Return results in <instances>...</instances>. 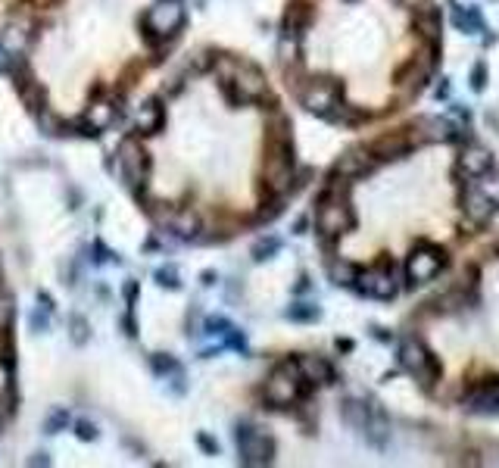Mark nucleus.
<instances>
[{"label":"nucleus","instance_id":"36","mask_svg":"<svg viewBox=\"0 0 499 468\" xmlns=\"http://www.w3.org/2000/svg\"><path fill=\"white\" fill-rule=\"evenodd\" d=\"M281 213H284V197H271V200L259 209V222H271V218L281 216Z\"/></svg>","mask_w":499,"mask_h":468},{"label":"nucleus","instance_id":"27","mask_svg":"<svg viewBox=\"0 0 499 468\" xmlns=\"http://www.w3.org/2000/svg\"><path fill=\"white\" fill-rule=\"evenodd\" d=\"M412 378H415V381H418V384L425 387V390H434V387L443 381V362H440V359H437V356L431 353V359H427V362H425V369H418L415 374H412Z\"/></svg>","mask_w":499,"mask_h":468},{"label":"nucleus","instance_id":"33","mask_svg":"<svg viewBox=\"0 0 499 468\" xmlns=\"http://www.w3.org/2000/svg\"><path fill=\"white\" fill-rule=\"evenodd\" d=\"M156 281H159L162 287H178L181 284V275H178L175 265H159V269H156Z\"/></svg>","mask_w":499,"mask_h":468},{"label":"nucleus","instance_id":"2","mask_svg":"<svg viewBox=\"0 0 499 468\" xmlns=\"http://www.w3.org/2000/svg\"><path fill=\"white\" fill-rule=\"evenodd\" d=\"M262 191L269 194V197H287L291 191H296L293 144H281V140H269V144H265Z\"/></svg>","mask_w":499,"mask_h":468},{"label":"nucleus","instance_id":"13","mask_svg":"<svg viewBox=\"0 0 499 468\" xmlns=\"http://www.w3.org/2000/svg\"><path fill=\"white\" fill-rule=\"evenodd\" d=\"M116 113H119V104H116L109 94H94L88 109H84V125H88L94 135H97V131H103V128L113 125Z\"/></svg>","mask_w":499,"mask_h":468},{"label":"nucleus","instance_id":"30","mask_svg":"<svg viewBox=\"0 0 499 468\" xmlns=\"http://www.w3.org/2000/svg\"><path fill=\"white\" fill-rule=\"evenodd\" d=\"M10 396H13V359L0 356V403L6 406Z\"/></svg>","mask_w":499,"mask_h":468},{"label":"nucleus","instance_id":"24","mask_svg":"<svg viewBox=\"0 0 499 468\" xmlns=\"http://www.w3.org/2000/svg\"><path fill=\"white\" fill-rule=\"evenodd\" d=\"M452 26L459 31H468V35H478V31H483L481 10L478 6H456V10H452Z\"/></svg>","mask_w":499,"mask_h":468},{"label":"nucleus","instance_id":"32","mask_svg":"<svg viewBox=\"0 0 499 468\" xmlns=\"http://www.w3.org/2000/svg\"><path fill=\"white\" fill-rule=\"evenodd\" d=\"M278 247H281L278 238H262V240H256V244H253V260H256V262L271 260V256L278 253Z\"/></svg>","mask_w":499,"mask_h":468},{"label":"nucleus","instance_id":"26","mask_svg":"<svg viewBox=\"0 0 499 468\" xmlns=\"http://www.w3.org/2000/svg\"><path fill=\"white\" fill-rule=\"evenodd\" d=\"M16 88H19V94H22V100H26V106H28V109H35V113L47 109V91L35 82V78H28V82L16 84Z\"/></svg>","mask_w":499,"mask_h":468},{"label":"nucleus","instance_id":"3","mask_svg":"<svg viewBox=\"0 0 499 468\" xmlns=\"http://www.w3.org/2000/svg\"><path fill=\"white\" fill-rule=\"evenodd\" d=\"M449 256L443 247L431 244V240H418L412 247V253L405 256V284L415 287V284H425V281H434L447 269Z\"/></svg>","mask_w":499,"mask_h":468},{"label":"nucleus","instance_id":"22","mask_svg":"<svg viewBox=\"0 0 499 468\" xmlns=\"http://www.w3.org/2000/svg\"><path fill=\"white\" fill-rule=\"evenodd\" d=\"M169 228H172V234H175V238L194 240V238H200L203 225H200V216L194 213V209H178V213L169 218Z\"/></svg>","mask_w":499,"mask_h":468},{"label":"nucleus","instance_id":"31","mask_svg":"<svg viewBox=\"0 0 499 468\" xmlns=\"http://www.w3.org/2000/svg\"><path fill=\"white\" fill-rule=\"evenodd\" d=\"M13 316H16V306H13V296L0 291V338L13 328Z\"/></svg>","mask_w":499,"mask_h":468},{"label":"nucleus","instance_id":"6","mask_svg":"<svg viewBox=\"0 0 499 468\" xmlns=\"http://www.w3.org/2000/svg\"><path fill=\"white\" fill-rule=\"evenodd\" d=\"M340 100H343V82L327 78V75L325 78H309L300 91V104L306 106L309 113L322 116V119H327V113H331Z\"/></svg>","mask_w":499,"mask_h":468},{"label":"nucleus","instance_id":"12","mask_svg":"<svg viewBox=\"0 0 499 468\" xmlns=\"http://www.w3.org/2000/svg\"><path fill=\"white\" fill-rule=\"evenodd\" d=\"M378 169V160L365 150V147H353V150H343L340 160L331 166L334 178H347V182H356V178H365Z\"/></svg>","mask_w":499,"mask_h":468},{"label":"nucleus","instance_id":"25","mask_svg":"<svg viewBox=\"0 0 499 468\" xmlns=\"http://www.w3.org/2000/svg\"><path fill=\"white\" fill-rule=\"evenodd\" d=\"M340 412H343V418H347V425H353L356 431H365V425H369V412H371V406H365L362 400H347L340 406Z\"/></svg>","mask_w":499,"mask_h":468},{"label":"nucleus","instance_id":"18","mask_svg":"<svg viewBox=\"0 0 499 468\" xmlns=\"http://www.w3.org/2000/svg\"><path fill=\"white\" fill-rule=\"evenodd\" d=\"M396 359L409 374H415L418 369H425V362L431 359V350L425 347V340L415 338V334H405L400 340V350H396Z\"/></svg>","mask_w":499,"mask_h":468},{"label":"nucleus","instance_id":"21","mask_svg":"<svg viewBox=\"0 0 499 468\" xmlns=\"http://www.w3.org/2000/svg\"><path fill=\"white\" fill-rule=\"evenodd\" d=\"M309 22H312L309 0H291V4H287V13H284V35L300 38V31L306 28Z\"/></svg>","mask_w":499,"mask_h":468},{"label":"nucleus","instance_id":"17","mask_svg":"<svg viewBox=\"0 0 499 468\" xmlns=\"http://www.w3.org/2000/svg\"><path fill=\"white\" fill-rule=\"evenodd\" d=\"M490 169H493V156H490L487 147L468 144L465 150L459 153V172H462L465 178H483Z\"/></svg>","mask_w":499,"mask_h":468},{"label":"nucleus","instance_id":"48","mask_svg":"<svg viewBox=\"0 0 499 468\" xmlns=\"http://www.w3.org/2000/svg\"><path fill=\"white\" fill-rule=\"evenodd\" d=\"M306 225H309V218H300V222H296V234L306 231Z\"/></svg>","mask_w":499,"mask_h":468},{"label":"nucleus","instance_id":"8","mask_svg":"<svg viewBox=\"0 0 499 468\" xmlns=\"http://www.w3.org/2000/svg\"><path fill=\"white\" fill-rule=\"evenodd\" d=\"M225 94L234 104H256V100L269 97V82L253 62H237V72H234L231 84H225Z\"/></svg>","mask_w":499,"mask_h":468},{"label":"nucleus","instance_id":"1","mask_svg":"<svg viewBox=\"0 0 499 468\" xmlns=\"http://www.w3.org/2000/svg\"><path fill=\"white\" fill-rule=\"evenodd\" d=\"M315 390L312 381L303 378L300 362L296 359H281V362L271 369V374L265 378L262 387V400L271 406V409H287L296 400H306V396Z\"/></svg>","mask_w":499,"mask_h":468},{"label":"nucleus","instance_id":"29","mask_svg":"<svg viewBox=\"0 0 499 468\" xmlns=\"http://www.w3.org/2000/svg\"><path fill=\"white\" fill-rule=\"evenodd\" d=\"M284 316L291 318V322H315V318L322 316V309H318L315 303H293Z\"/></svg>","mask_w":499,"mask_h":468},{"label":"nucleus","instance_id":"16","mask_svg":"<svg viewBox=\"0 0 499 468\" xmlns=\"http://www.w3.org/2000/svg\"><path fill=\"white\" fill-rule=\"evenodd\" d=\"M412 28L421 35V41H440V28H443V16L440 6H434L431 0L412 10Z\"/></svg>","mask_w":499,"mask_h":468},{"label":"nucleus","instance_id":"20","mask_svg":"<svg viewBox=\"0 0 499 468\" xmlns=\"http://www.w3.org/2000/svg\"><path fill=\"white\" fill-rule=\"evenodd\" d=\"M300 372L312 384H334V365L325 356H300Z\"/></svg>","mask_w":499,"mask_h":468},{"label":"nucleus","instance_id":"41","mask_svg":"<svg viewBox=\"0 0 499 468\" xmlns=\"http://www.w3.org/2000/svg\"><path fill=\"white\" fill-rule=\"evenodd\" d=\"M228 347H234V350H247V340H244V334L237 331V328H228Z\"/></svg>","mask_w":499,"mask_h":468},{"label":"nucleus","instance_id":"42","mask_svg":"<svg viewBox=\"0 0 499 468\" xmlns=\"http://www.w3.org/2000/svg\"><path fill=\"white\" fill-rule=\"evenodd\" d=\"M197 443H200V447L206 450V452H213V456L218 452V443H215V440H213V437H209V434H200V437H197Z\"/></svg>","mask_w":499,"mask_h":468},{"label":"nucleus","instance_id":"10","mask_svg":"<svg viewBox=\"0 0 499 468\" xmlns=\"http://www.w3.org/2000/svg\"><path fill=\"white\" fill-rule=\"evenodd\" d=\"M415 144H421V138L409 135V128H400V131H384V135L369 140L365 150H369L378 162H390V160H403V156L409 153Z\"/></svg>","mask_w":499,"mask_h":468},{"label":"nucleus","instance_id":"37","mask_svg":"<svg viewBox=\"0 0 499 468\" xmlns=\"http://www.w3.org/2000/svg\"><path fill=\"white\" fill-rule=\"evenodd\" d=\"M471 88L474 91L487 88V66H483V62H474V69H471Z\"/></svg>","mask_w":499,"mask_h":468},{"label":"nucleus","instance_id":"39","mask_svg":"<svg viewBox=\"0 0 499 468\" xmlns=\"http://www.w3.org/2000/svg\"><path fill=\"white\" fill-rule=\"evenodd\" d=\"M75 434L82 437V440H97V428H94L91 421H75Z\"/></svg>","mask_w":499,"mask_h":468},{"label":"nucleus","instance_id":"4","mask_svg":"<svg viewBox=\"0 0 499 468\" xmlns=\"http://www.w3.org/2000/svg\"><path fill=\"white\" fill-rule=\"evenodd\" d=\"M362 294L374 296V300H393L400 294V284H396V265L387 253L378 256V262L369 265V269H359L356 284Z\"/></svg>","mask_w":499,"mask_h":468},{"label":"nucleus","instance_id":"51","mask_svg":"<svg viewBox=\"0 0 499 468\" xmlns=\"http://www.w3.org/2000/svg\"><path fill=\"white\" fill-rule=\"evenodd\" d=\"M0 69H4V53H0Z\"/></svg>","mask_w":499,"mask_h":468},{"label":"nucleus","instance_id":"15","mask_svg":"<svg viewBox=\"0 0 499 468\" xmlns=\"http://www.w3.org/2000/svg\"><path fill=\"white\" fill-rule=\"evenodd\" d=\"M493 209H496V200L490 194L478 191V187H468L462 194V213L471 225H487L493 218Z\"/></svg>","mask_w":499,"mask_h":468},{"label":"nucleus","instance_id":"49","mask_svg":"<svg viewBox=\"0 0 499 468\" xmlns=\"http://www.w3.org/2000/svg\"><path fill=\"white\" fill-rule=\"evenodd\" d=\"M337 350H353V340H337Z\"/></svg>","mask_w":499,"mask_h":468},{"label":"nucleus","instance_id":"7","mask_svg":"<svg viewBox=\"0 0 499 468\" xmlns=\"http://www.w3.org/2000/svg\"><path fill=\"white\" fill-rule=\"evenodd\" d=\"M119 172H122L125 184H128L135 194L144 191L147 178H150V156H147V150L140 147V140L125 138L119 144Z\"/></svg>","mask_w":499,"mask_h":468},{"label":"nucleus","instance_id":"34","mask_svg":"<svg viewBox=\"0 0 499 468\" xmlns=\"http://www.w3.org/2000/svg\"><path fill=\"white\" fill-rule=\"evenodd\" d=\"M150 369L156 374H169V372H175L178 369V362H175V356H169V353H156L150 359Z\"/></svg>","mask_w":499,"mask_h":468},{"label":"nucleus","instance_id":"14","mask_svg":"<svg viewBox=\"0 0 499 468\" xmlns=\"http://www.w3.org/2000/svg\"><path fill=\"white\" fill-rule=\"evenodd\" d=\"M412 128H415V135L421 138V144L425 140H431V144H447V140H456V125L449 119H440V116H418L415 122H412Z\"/></svg>","mask_w":499,"mask_h":468},{"label":"nucleus","instance_id":"53","mask_svg":"<svg viewBox=\"0 0 499 468\" xmlns=\"http://www.w3.org/2000/svg\"><path fill=\"white\" fill-rule=\"evenodd\" d=\"M496 253H499V244H496Z\"/></svg>","mask_w":499,"mask_h":468},{"label":"nucleus","instance_id":"52","mask_svg":"<svg viewBox=\"0 0 499 468\" xmlns=\"http://www.w3.org/2000/svg\"><path fill=\"white\" fill-rule=\"evenodd\" d=\"M0 281H4V269H0Z\"/></svg>","mask_w":499,"mask_h":468},{"label":"nucleus","instance_id":"28","mask_svg":"<svg viewBox=\"0 0 499 468\" xmlns=\"http://www.w3.org/2000/svg\"><path fill=\"white\" fill-rule=\"evenodd\" d=\"M327 275H331L334 284H347V287H353V284H356L359 269H356L353 262H347V260H334V262H327Z\"/></svg>","mask_w":499,"mask_h":468},{"label":"nucleus","instance_id":"23","mask_svg":"<svg viewBox=\"0 0 499 468\" xmlns=\"http://www.w3.org/2000/svg\"><path fill=\"white\" fill-rule=\"evenodd\" d=\"M369 440L374 443V447H384L387 443V434H390V421L384 416V409H381L378 403H371V412H369V425H365L362 431Z\"/></svg>","mask_w":499,"mask_h":468},{"label":"nucleus","instance_id":"47","mask_svg":"<svg viewBox=\"0 0 499 468\" xmlns=\"http://www.w3.org/2000/svg\"><path fill=\"white\" fill-rule=\"evenodd\" d=\"M215 281V272H203V284H213Z\"/></svg>","mask_w":499,"mask_h":468},{"label":"nucleus","instance_id":"35","mask_svg":"<svg viewBox=\"0 0 499 468\" xmlns=\"http://www.w3.org/2000/svg\"><path fill=\"white\" fill-rule=\"evenodd\" d=\"M66 425H69V412H66V409H57V412H50V416H47L44 431H47V434H57V431H62Z\"/></svg>","mask_w":499,"mask_h":468},{"label":"nucleus","instance_id":"43","mask_svg":"<svg viewBox=\"0 0 499 468\" xmlns=\"http://www.w3.org/2000/svg\"><path fill=\"white\" fill-rule=\"evenodd\" d=\"M135 296H138V281H128V284H125V300L135 303Z\"/></svg>","mask_w":499,"mask_h":468},{"label":"nucleus","instance_id":"46","mask_svg":"<svg viewBox=\"0 0 499 468\" xmlns=\"http://www.w3.org/2000/svg\"><path fill=\"white\" fill-rule=\"evenodd\" d=\"M405 6H409V10H415V6H421V4H427V0H403Z\"/></svg>","mask_w":499,"mask_h":468},{"label":"nucleus","instance_id":"9","mask_svg":"<svg viewBox=\"0 0 499 468\" xmlns=\"http://www.w3.org/2000/svg\"><path fill=\"white\" fill-rule=\"evenodd\" d=\"M237 450L244 465H269L275 459V440L265 431H259V428H250V425L237 428Z\"/></svg>","mask_w":499,"mask_h":468},{"label":"nucleus","instance_id":"5","mask_svg":"<svg viewBox=\"0 0 499 468\" xmlns=\"http://www.w3.org/2000/svg\"><path fill=\"white\" fill-rule=\"evenodd\" d=\"M181 26H184L181 0H159V4L150 6L147 16H144L147 41H175Z\"/></svg>","mask_w":499,"mask_h":468},{"label":"nucleus","instance_id":"44","mask_svg":"<svg viewBox=\"0 0 499 468\" xmlns=\"http://www.w3.org/2000/svg\"><path fill=\"white\" fill-rule=\"evenodd\" d=\"M28 465H50V459H47V452H35V456L28 459Z\"/></svg>","mask_w":499,"mask_h":468},{"label":"nucleus","instance_id":"19","mask_svg":"<svg viewBox=\"0 0 499 468\" xmlns=\"http://www.w3.org/2000/svg\"><path fill=\"white\" fill-rule=\"evenodd\" d=\"M162 122H166V109H162V104L156 97L144 100V104L138 106V113H135L138 135H156V131L162 128Z\"/></svg>","mask_w":499,"mask_h":468},{"label":"nucleus","instance_id":"38","mask_svg":"<svg viewBox=\"0 0 499 468\" xmlns=\"http://www.w3.org/2000/svg\"><path fill=\"white\" fill-rule=\"evenodd\" d=\"M72 340L75 343L88 340V322H84V318H78V316H72Z\"/></svg>","mask_w":499,"mask_h":468},{"label":"nucleus","instance_id":"11","mask_svg":"<svg viewBox=\"0 0 499 468\" xmlns=\"http://www.w3.org/2000/svg\"><path fill=\"white\" fill-rule=\"evenodd\" d=\"M434 69L427 66V62H421L418 57H412L409 62H403L400 69H396V100L400 104H409V100H415L421 88H425L427 75H431Z\"/></svg>","mask_w":499,"mask_h":468},{"label":"nucleus","instance_id":"40","mask_svg":"<svg viewBox=\"0 0 499 468\" xmlns=\"http://www.w3.org/2000/svg\"><path fill=\"white\" fill-rule=\"evenodd\" d=\"M203 328H206L209 334H222V331H228V322H225V318H206V322H203Z\"/></svg>","mask_w":499,"mask_h":468},{"label":"nucleus","instance_id":"50","mask_svg":"<svg viewBox=\"0 0 499 468\" xmlns=\"http://www.w3.org/2000/svg\"><path fill=\"white\" fill-rule=\"evenodd\" d=\"M0 425H4V403H0Z\"/></svg>","mask_w":499,"mask_h":468},{"label":"nucleus","instance_id":"45","mask_svg":"<svg viewBox=\"0 0 499 468\" xmlns=\"http://www.w3.org/2000/svg\"><path fill=\"white\" fill-rule=\"evenodd\" d=\"M125 334H128V338H135V334H138V325H135V318H128V316H125Z\"/></svg>","mask_w":499,"mask_h":468}]
</instances>
